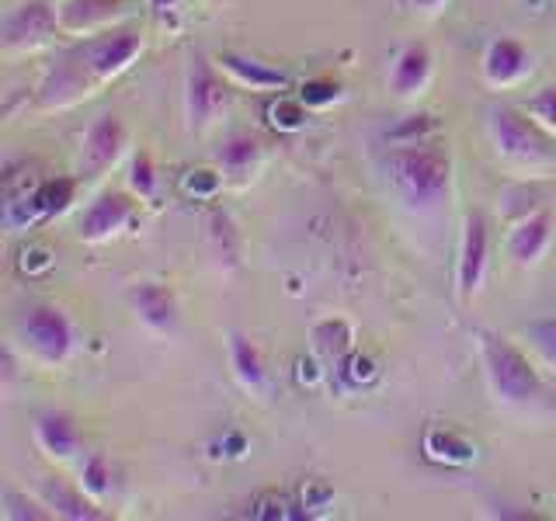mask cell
Segmentation results:
<instances>
[{"mask_svg":"<svg viewBox=\"0 0 556 521\" xmlns=\"http://www.w3.org/2000/svg\"><path fill=\"white\" fill-rule=\"evenodd\" d=\"M35 445L42 448V456L52 462H70L80 452V431L74 424V417L63 410H49L35 421Z\"/></svg>","mask_w":556,"mask_h":521,"instance_id":"obj_19","label":"cell"},{"mask_svg":"<svg viewBox=\"0 0 556 521\" xmlns=\"http://www.w3.org/2000/svg\"><path fill=\"white\" fill-rule=\"evenodd\" d=\"M486 260H491V226L483 213H469L463 219L459 237V260H456V295L459 303H469L480 292L486 278Z\"/></svg>","mask_w":556,"mask_h":521,"instance_id":"obj_10","label":"cell"},{"mask_svg":"<svg viewBox=\"0 0 556 521\" xmlns=\"http://www.w3.org/2000/svg\"><path fill=\"white\" fill-rule=\"evenodd\" d=\"M39 497L46 500V508L56 518H70V521H98V518H104L98 511V500L87 494L80 483H66L63 476L42 480Z\"/></svg>","mask_w":556,"mask_h":521,"instance_id":"obj_18","label":"cell"},{"mask_svg":"<svg viewBox=\"0 0 556 521\" xmlns=\"http://www.w3.org/2000/svg\"><path fill=\"white\" fill-rule=\"evenodd\" d=\"M387 178L396 199L414 213H431L439 208L452 191V161L448 153L428 143L396 147L387 156Z\"/></svg>","mask_w":556,"mask_h":521,"instance_id":"obj_1","label":"cell"},{"mask_svg":"<svg viewBox=\"0 0 556 521\" xmlns=\"http://www.w3.org/2000/svg\"><path fill=\"white\" fill-rule=\"evenodd\" d=\"M539 126L543 129H549L553 136H556V84H549V87H539V91L521 104Z\"/></svg>","mask_w":556,"mask_h":521,"instance_id":"obj_31","label":"cell"},{"mask_svg":"<svg viewBox=\"0 0 556 521\" xmlns=\"http://www.w3.org/2000/svg\"><path fill=\"white\" fill-rule=\"evenodd\" d=\"M483 80L504 91V87H518L535 74V56L526 42L511 39V35H501L491 39L483 49V63H480Z\"/></svg>","mask_w":556,"mask_h":521,"instance_id":"obj_13","label":"cell"},{"mask_svg":"<svg viewBox=\"0 0 556 521\" xmlns=\"http://www.w3.org/2000/svg\"><path fill=\"white\" fill-rule=\"evenodd\" d=\"M0 514H4L8 521H46V518H56L52 511H46V500L39 497H25L17 491H4V497H0Z\"/></svg>","mask_w":556,"mask_h":521,"instance_id":"obj_28","label":"cell"},{"mask_svg":"<svg viewBox=\"0 0 556 521\" xmlns=\"http://www.w3.org/2000/svg\"><path fill=\"white\" fill-rule=\"evenodd\" d=\"M300 98L309 104V109H327V104H334V101L341 98V84H338V80H324V77L306 80V84H303V91H300Z\"/></svg>","mask_w":556,"mask_h":521,"instance_id":"obj_35","label":"cell"},{"mask_svg":"<svg viewBox=\"0 0 556 521\" xmlns=\"http://www.w3.org/2000/svg\"><path fill=\"white\" fill-rule=\"evenodd\" d=\"M268 122H271V129H278V132H300V129H306V122H309V104L303 98L278 94L268 104Z\"/></svg>","mask_w":556,"mask_h":521,"instance_id":"obj_25","label":"cell"},{"mask_svg":"<svg viewBox=\"0 0 556 521\" xmlns=\"http://www.w3.org/2000/svg\"><path fill=\"white\" fill-rule=\"evenodd\" d=\"M126 147H129V129H126V122H122V115L115 112L98 115L91 126H87L84 143H80V178L87 181L101 178L104 170H112L122 161Z\"/></svg>","mask_w":556,"mask_h":521,"instance_id":"obj_9","label":"cell"},{"mask_svg":"<svg viewBox=\"0 0 556 521\" xmlns=\"http://www.w3.org/2000/svg\"><path fill=\"white\" fill-rule=\"evenodd\" d=\"M261 153H265V143H261L254 132H233L223 139L219 164H223V170H230L233 178H243V174H251L257 167Z\"/></svg>","mask_w":556,"mask_h":521,"instance_id":"obj_23","label":"cell"},{"mask_svg":"<svg viewBox=\"0 0 556 521\" xmlns=\"http://www.w3.org/2000/svg\"><path fill=\"white\" fill-rule=\"evenodd\" d=\"M17 341L25 344L46 365H63L77 352V327L66 317V309L52 303H35L25 309V317L17 320Z\"/></svg>","mask_w":556,"mask_h":521,"instance_id":"obj_4","label":"cell"},{"mask_svg":"<svg viewBox=\"0 0 556 521\" xmlns=\"http://www.w3.org/2000/svg\"><path fill=\"white\" fill-rule=\"evenodd\" d=\"M205 243H208V254L219 268L233 271L240 268V254H243V240H240V230L233 216L226 213V208H213L205 219Z\"/></svg>","mask_w":556,"mask_h":521,"instance_id":"obj_20","label":"cell"},{"mask_svg":"<svg viewBox=\"0 0 556 521\" xmlns=\"http://www.w3.org/2000/svg\"><path fill=\"white\" fill-rule=\"evenodd\" d=\"M230 109V77L205 56H191L185 74V115L191 132L216 126L219 115Z\"/></svg>","mask_w":556,"mask_h":521,"instance_id":"obj_5","label":"cell"},{"mask_svg":"<svg viewBox=\"0 0 556 521\" xmlns=\"http://www.w3.org/2000/svg\"><path fill=\"white\" fill-rule=\"evenodd\" d=\"M87 494H91L98 504L112 494V462L101 456V452H91L84 462H80V480H77Z\"/></svg>","mask_w":556,"mask_h":521,"instance_id":"obj_27","label":"cell"},{"mask_svg":"<svg viewBox=\"0 0 556 521\" xmlns=\"http://www.w3.org/2000/svg\"><path fill=\"white\" fill-rule=\"evenodd\" d=\"M126 181H129V191L136 199H147V202L156 199V191H161V178H156V164H153V156L147 150L132 153Z\"/></svg>","mask_w":556,"mask_h":521,"instance_id":"obj_26","label":"cell"},{"mask_svg":"<svg viewBox=\"0 0 556 521\" xmlns=\"http://www.w3.org/2000/svg\"><path fill=\"white\" fill-rule=\"evenodd\" d=\"M181 188H185V195L213 199L216 191L223 188V174L219 170H208V167H191V170H185Z\"/></svg>","mask_w":556,"mask_h":521,"instance_id":"obj_32","label":"cell"},{"mask_svg":"<svg viewBox=\"0 0 556 521\" xmlns=\"http://www.w3.org/2000/svg\"><path fill=\"white\" fill-rule=\"evenodd\" d=\"M341 372H344L348 382H352V386H365V382H372L379 376V365H376L372 355L352 352V355L341 361Z\"/></svg>","mask_w":556,"mask_h":521,"instance_id":"obj_34","label":"cell"},{"mask_svg":"<svg viewBox=\"0 0 556 521\" xmlns=\"http://www.w3.org/2000/svg\"><path fill=\"white\" fill-rule=\"evenodd\" d=\"M98 87L101 84L91 77V69L84 66L77 49H70L46 69V77L39 84V109H46V112L74 109V104H80L84 98H91Z\"/></svg>","mask_w":556,"mask_h":521,"instance_id":"obj_8","label":"cell"},{"mask_svg":"<svg viewBox=\"0 0 556 521\" xmlns=\"http://www.w3.org/2000/svg\"><path fill=\"white\" fill-rule=\"evenodd\" d=\"M129 303L136 309V317L147 323V330L153 334H174L181 320L178 300H174L170 285L164 282H139L129 289Z\"/></svg>","mask_w":556,"mask_h":521,"instance_id":"obj_14","label":"cell"},{"mask_svg":"<svg viewBox=\"0 0 556 521\" xmlns=\"http://www.w3.org/2000/svg\"><path fill=\"white\" fill-rule=\"evenodd\" d=\"M0 35H4V49L8 52H31L49 46L60 31V14L46 0H25L4 14L0 22Z\"/></svg>","mask_w":556,"mask_h":521,"instance_id":"obj_7","label":"cell"},{"mask_svg":"<svg viewBox=\"0 0 556 521\" xmlns=\"http://www.w3.org/2000/svg\"><path fill=\"white\" fill-rule=\"evenodd\" d=\"M74 49H77V56L84 60V66L91 69V77L98 84H109V80L126 74V69L139 56H143L147 39H143V31H139V28L118 25V28H109L101 35H91V39H84Z\"/></svg>","mask_w":556,"mask_h":521,"instance_id":"obj_6","label":"cell"},{"mask_svg":"<svg viewBox=\"0 0 556 521\" xmlns=\"http://www.w3.org/2000/svg\"><path fill=\"white\" fill-rule=\"evenodd\" d=\"M431 49L425 42H407L396 52L393 69H390V91L396 98H417L425 94V87L431 84Z\"/></svg>","mask_w":556,"mask_h":521,"instance_id":"obj_17","label":"cell"},{"mask_svg":"<svg viewBox=\"0 0 556 521\" xmlns=\"http://www.w3.org/2000/svg\"><path fill=\"white\" fill-rule=\"evenodd\" d=\"M136 216V199L132 191H118V188H104L87 202V208L80 213L77 233L87 243H104L115 233H122Z\"/></svg>","mask_w":556,"mask_h":521,"instance_id":"obj_11","label":"cell"},{"mask_svg":"<svg viewBox=\"0 0 556 521\" xmlns=\"http://www.w3.org/2000/svg\"><path fill=\"white\" fill-rule=\"evenodd\" d=\"M532 334H535V341H539V344L546 347V355H549V358H556V320L532 327Z\"/></svg>","mask_w":556,"mask_h":521,"instance_id":"obj_37","label":"cell"},{"mask_svg":"<svg viewBox=\"0 0 556 521\" xmlns=\"http://www.w3.org/2000/svg\"><path fill=\"white\" fill-rule=\"evenodd\" d=\"M74 191H77V181L52 178V181H39L35 195H39L46 216H60V213H66V208H70V202H74Z\"/></svg>","mask_w":556,"mask_h":521,"instance_id":"obj_29","label":"cell"},{"mask_svg":"<svg viewBox=\"0 0 556 521\" xmlns=\"http://www.w3.org/2000/svg\"><path fill=\"white\" fill-rule=\"evenodd\" d=\"M425 456L431 462H439V466H473L477 462V445L463 439L459 431H452L445 424H431L425 431Z\"/></svg>","mask_w":556,"mask_h":521,"instance_id":"obj_22","label":"cell"},{"mask_svg":"<svg viewBox=\"0 0 556 521\" xmlns=\"http://www.w3.org/2000/svg\"><path fill=\"white\" fill-rule=\"evenodd\" d=\"M216 66L223 69L226 77H230V84L248 87V91H286V87H289L286 69H278L271 63H261V60H251V56H243V52H233V49H223L216 56Z\"/></svg>","mask_w":556,"mask_h":521,"instance_id":"obj_15","label":"cell"},{"mask_svg":"<svg viewBox=\"0 0 556 521\" xmlns=\"http://www.w3.org/2000/svg\"><path fill=\"white\" fill-rule=\"evenodd\" d=\"M147 4H150V11H153L156 17H167L174 8H178V0H147Z\"/></svg>","mask_w":556,"mask_h":521,"instance_id":"obj_39","label":"cell"},{"mask_svg":"<svg viewBox=\"0 0 556 521\" xmlns=\"http://www.w3.org/2000/svg\"><path fill=\"white\" fill-rule=\"evenodd\" d=\"M230 365H233V376L237 382L248 393H265L268 390V369H265V355H261V347L248 338L240 334V330H230Z\"/></svg>","mask_w":556,"mask_h":521,"instance_id":"obj_21","label":"cell"},{"mask_svg":"<svg viewBox=\"0 0 556 521\" xmlns=\"http://www.w3.org/2000/svg\"><path fill=\"white\" fill-rule=\"evenodd\" d=\"M553 240V213L549 208H535V213L521 216L508 233V257L515 265H535L546 254Z\"/></svg>","mask_w":556,"mask_h":521,"instance_id":"obj_16","label":"cell"},{"mask_svg":"<svg viewBox=\"0 0 556 521\" xmlns=\"http://www.w3.org/2000/svg\"><path fill=\"white\" fill-rule=\"evenodd\" d=\"M410 4L421 11V14H434V11L445 8V0H410Z\"/></svg>","mask_w":556,"mask_h":521,"instance_id":"obj_40","label":"cell"},{"mask_svg":"<svg viewBox=\"0 0 556 521\" xmlns=\"http://www.w3.org/2000/svg\"><path fill=\"white\" fill-rule=\"evenodd\" d=\"M477 352H480L486 386H491L497 404L521 407V404H532V399L543 396V379H539L535 365L504 334L477 330Z\"/></svg>","mask_w":556,"mask_h":521,"instance_id":"obj_2","label":"cell"},{"mask_svg":"<svg viewBox=\"0 0 556 521\" xmlns=\"http://www.w3.org/2000/svg\"><path fill=\"white\" fill-rule=\"evenodd\" d=\"M486 129H491L494 150L515 167L546 170L556 167V136L515 104H494L486 112Z\"/></svg>","mask_w":556,"mask_h":521,"instance_id":"obj_3","label":"cell"},{"mask_svg":"<svg viewBox=\"0 0 556 521\" xmlns=\"http://www.w3.org/2000/svg\"><path fill=\"white\" fill-rule=\"evenodd\" d=\"M60 31L74 39H91L109 28H118L132 14L129 0H60Z\"/></svg>","mask_w":556,"mask_h":521,"instance_id":"obj_12","label":"cell"},{"mask_svg":"<svg viewBox=\"0 0 556 521\" xmlns=\"http://www.w3.org/2000/svg\"><path fill=\"white\" fill-rule=\"evenodd\" d=\"M295 369H300L295 376H300L303 386H313V382H320V379H324V369H320V365L313 361V358H300V361H295Z\"/></svg>","mask_w":556,"mask_h":521,"instance_id":"obj_38","label":"cell"},{"mask_svg":"<svg viewBox=\"0 0 556 521\" xmlns=\"http://www.w3.org/2000/svg\"><path fill=\"white\" fill-rule=\"evenodd\" d=\"M330 500H334V491H330L324 480L306 483V491H303V504H306V508H327Z\"/></svg>","mask_w":556,"mask_h":521,"instance_id":"obj_36","label":"cell"},{"mask_svg":"<svg viewBox=\"0 0 556 521\" xmlns=\"http://www.w3.org/2000/svg\"><path fill=\"white\" fill-rule=\"evenodd\" d=\"M309 341H313V352H317L324 361H334V365H341L348 355L355 352L352 327H348L344 320H320L309 330Z\"/></svg>","mask_w":556,"mask_h":521,"instance_id":"obj_24","label":"cell"},{"mask_svg":"<svg viewBox=\"0 0 556 521\" xmlns=\"http://www.w3.org/2000/svg\"><path fill=\"white\" fill-rule=\"evenodd\" d=\"M56 265V254H52L46 243H25L22 254H17V271L25 278H42Z\"/></svg>","mask_w":556,"mask_h":521,"instance_id":"obj_30","label":"cell"},{"mask_svg":"<svg viewBox=\"0 0 556 521\" xmlns=\"http://www.w3.org/2000/svg\"><path fill=\"white\" fill-rule=\"evenodd\" d=\"M431 129H434V118L431 115H407L396 129H390V136H393L396 147H407V143H425V136Z\"/></svg>","mask_w":556,"mask_h":521,"instance_id":"obj_33","label":"cell"}]
</instances>
